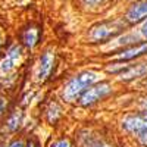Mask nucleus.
Returning <instances> with one entry per match:
<instances>
[{"label":"nucleus","mask_w":147,"mask_h":147,"mask_svg":"<svg viewBox=\"0 0 147 147\" xmlns=\"http://www.w3.org/2000/svg\"><path fill=\"white\" fill-rule=\"evenodd\" d=\"M25 144H27V140H24L22 137H13L6 144L0 146V147H25Z\"/></svg>","instance_id":"18"},{"label":"nucleus","mask_w":147,"mask_h":147,"mask_svg":"<svg viewBox=\"0 0 147 147\" xmlns=\"http://www.w3.org/2000/svg\"><path fill=\"white\" fill-rule=\"evenodd\" d=\"M127 24L124 19H106L94 24L87 32V43L94 46H105L115 37L127 31Z\"/></svg>","instance_id":"3"},{"label":"nucleus","mask_w":147,"mask_h":147,"mask_svg":"<svg viewBox=\"0 0 147 147\" xmlns=\"http://www.w3.org/2000/svg\"><path fill=\"white\" fill-rule=\"evenodd\" d=\"M56 66V53L53 49H46L40 55L38 60L35 63L34 71V80L37 82H44L52 77V72Z\"/></svg>","instance_id":"8"},{"label":"nucleus","mask_w":147,"mask_h":147,"mask_svg":"<svg viewBox=\"0 0 147 147\" xmlns=\"http://www.w3.org/2000/svg\"><path fill=\"white\" fill-rule=\"evenodd\" d=\"M40 43V28L38 27H34L30 25L28 28H25L22 31L21 35V46L28 49V50H32L38 46Z\"/></svg>","instance_id":"12"},{"label":"nucleus","mask_w":147,"mask_h":147,"mask_svg":"<svg viewBox=\"0 0 147 147\" xmlns=\"http://www.w3.org/2000/svg\"><path fill=\"white\" fill-rule=\"evenodd\" d=\"M118 127L121 132L137 147H147V116L132 110L124 113L119 121Z\"/></svg>","instance_id":"2"},{"label":"nucleus","mask_w":147,"mask_h":147,"mask_svg":"<svg viewBox=\"0 0 147 147\" xmlns=\"http://www.w3.org/2000/svg\"><path fill=\"white\" fill-rule=\"evenodd\" d=\"M138 34H140V37H141V40H143V41H147V19H146L143 24H140Z\"/></svg>","instance_id":"20"},{"label":"nucleus","mask_w":147,"mask_h":147,"mask_svg":"<svg viewBox=\"0 0 147 147\" xmlns=\"http://www.w3.org/2000/svg\"><path fill=\"white\" fill-rule=\"evenodd\" d=\"M22 125H24V113L21 112V110H13V112H10L6 116L3 128L9 134H15L21 129Z\"/></svg>","instance_id":"14"},{"label":"nucleus","mask_w":147,"mask_h":147,"mask_svg":"<svg viewBox=\"0 0 147 147\" xmlns=\"http://www.w3.org/2000/svg\"><path fill=\"white\" fill-rule=\"evenodd\" d=\"M103 78V72L99 69H82L69 77L59 90V97L60 102L65 105H75L77 100L81 97V94L90 88L93 84L100 81Z\"/></svg>","instance_id":"1"},{"label":"nucleus","mask_w":147,"mask_h":147,"mask_svg":"<svg viewBox=\"0 0 147 147\" xmlns=\"http://www.w3.org/2000/svg\"><path fill=\"white\" fill-rule=\"evenodd\" d=\"M136 107H137L136 109L137 112H140V113H143V115L147 116V93H144L143 96H140L138 99H137Z\"/></svg>","instance_id":"17"},{"label":"nucleus","mask_w":147,"mask_h":147,"mask_svg":"<svg viewBox=\"0 0 147 147\" xmlns=\"http://www.w3.org/2000/svg\"><path fill=\"white\" fill-rule=\"evenodd\" d=\"M140 41H143V40H141L138 31L137 32L136 31H125V32H122L121 35L115 37L113 40H110L107 44H105L102 47V50L106 52V55L112 56V55L118 53L119 50H122V49H127V47H129L132 44H137Z\"/></svg>","instance_id":"10"},{"label":"nucleus","mask_w":147,"mask_h":147,"mask_svg":"<svg viewBox=\"0 0 147 147\" xmlns=\"http://www.w3.org/2000/svg\"><path fill=\"white\" fill-rule=\"evenodd\" d=\"M146 78H147V60H138V62L127 63L125 68L115 77V80L121 84L141 82Z\"/></svg>","instance_id":"7"},{"label":"nucleus","mask_w":147,"mask_h":147,"mask_svg":"<svg viewBox=\"0 0 147 147\" xmlns=\"http://www.w3.org/2000/svg\"><path fill=\"white\" fill-rule=\"evenodd\" d=\"M3 47H5V38H3V34L0 32V53L3 52Z\"/></svg>","instance_id":"22"},{"label":"nucleus","mask_w":147,"mask_h":147,"mask_svg":"<svg viewBox=\"0 0 147 147\" xmlns=\"http://www.w3.org/2000/svg\"><path fill=\"white\" fill-rule=\"evenodd\" d=\"M7 107H9V99H7L6 96L0 94V119H2V118L6 115Z\"/></svg>","instance_id":"19"},{"label":"nucleus","mask_w":147,"mask_h":147,"mask_svg":"<svg viewBox=\"0 0 147 147\" xmlns=\"http://www.w3.org/2000/svg\"><path fill=\"white\" fill-rule=\"evenodd\" d=\"M113 94H115V84L112 82V80L102 78L100 81L93 84L90 88L85 90L75 105L81 109H91L97 105L106 102Z\"/></svg>","instance_id":"4"},{"label":"nucleus","mask_w":147,"mask_h":147,"mask_svg":"<svg viewBox=\"0 0 147 147\" xmlns=\"http://www.w3.org/2000/svg\"><path fill=\"white\" fill-rule=\"evenodd\" d=\"M147 57V41H140L110 56V60L119 63H132Z\"/></svg>","instance_id":"9"},{"label":"nucleus","mask_w":147,"mask_h":147,"mask_svg":"<svg viewBox=\"0 0 147 147\" xmlns=\"http://www.w3.org/2000/svg\"><path fill=\"white\" fill-rule=\"evenodd\" d=\"M25 147H40V143L37 140H34V138H30V140H27Z\"/></svg>","instance_id":"21"},{"label":"nucleus","mask_w":147,"mask_h":147,"mask_svg":"<svg viewBox=\"0 0 147 147\" xmlns=\"http://www.w3.org/2000/svg\"><path fill=\"white\" fill-rule=\"evenodd\" d=\"M63 112H65V109L62 103L57 100H52V102H49V105L44 109V118L50 125H56L63 118Z\"/></svg>","instance_id":"13"},{"label":"nucleus","mask_w":147,"mask_h":147,"mask_svg":"<svg viewBox=\"0 0 147 147\" xmlns=\"http://www.w3.org/2000/svg\"><path fill=\"white\" fill-rule=\"evenodd\" d=\"M0 57V80L10 78L24 60V47L21 44H12Z\"/></svg>","instance_id":"6"},{"label":"nucleus","mask_w":147,"mask_h":147,"mask_svg":"<svg viewBox=\"0 0 147 147\" xmlns=\"http://www.w3.org/2000/svg\"><path fill=\"white\" fill-rule=\"evenodd\" d=\"M127 25H138L147 19V0H138L128 6L122 18Z\"/></svg>","instance_id":"11"},{"label":"nucleus","mask_w":147,"mask_h":147,"mask_svg":"<svg viewBox=\"0 0 147 147\" xmlns=\"http://www.w3.org/2000/svg\"><path fill=\"white\" fill-rule=\"evenodd\" d=\"M75 147H118L106 134L99 129L84 127L75 131Z\"/></svg>","instance_id":"5"},{"label":"nucleus","mask_w":147,"mask_h":147,"mask_svg":"<svg viewBox=\"0 0 147 147\" xmlns=\"http://www.w3.org/2000/svg\"><path fill=\"white\" fill-rule=\"evenodd\" d=\"M49 147H75V146H74V141L69 137L62 136V137L55 138L50 144H49Z\"/></svg>","instance_id":"16"},{"label":"nucleus","mask_w":147,"mask_h":147,"mask_svg":"<svg viewBox=\"0 0 147 147\" xmlns=\"http://www.w3.org/2000/svg\"><path fill=\"white\" fill-rule=\"evenodd\" d=\"M141 87H143V88H144V91L147 93V78L141 81Z\"/></svg>","instance_id":"23"},{"label":"nucleus","mask_w":147,"mask_h":147,"mask_svg":"<svg viewBox=\"0 0 147 147\" xmlns=\"http://www.w3.org/2000/svg\"><path fill=\"white\" fill-rule=\"evenodd\" d=\"M110 0H81V3L85 9L88 10H99L103 6H106Z\"/></svg>","instance_id":"15"}]
</instances>
